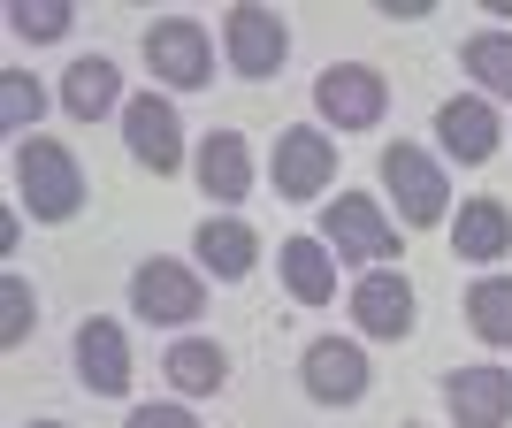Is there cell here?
<instances>
[{
  "instance_id": "obj_18",
  "label": "cell",
  "mask_w": 512,
  "mask_h": 428,
  "mask_svg": "<svg viewBox=\"0 0 512 428\" xmlns=\"http://www.w3.org/2000/svg\"><path fill=\"white\" fill-rule=\"evenodd\" d=\"M115 100H123V69L107 62V54H85V62L62 69V107L77 115V123H100Z\"/></svg>"
},
{
  "instance_id": "obj_16",
  "label": "cell",
  "mask_w": 512,
  "mask_h": 428,
  "mask_svg": "<svg viewBox=\"0 0 512 428\" xmlns=\"http://www.w3.org/2000/svg\"><path fill=\"white\" fill-rule=\"evenodd\" d=\"M199 268H207L214 283H237V276H253V260H260V237H253V222H237V214H222V222H207L199 230Z\"/></svg>"
},
{
  "instance_id": "obj_23",
  "label": "cell",
  "mask_w": 512,
  "mask_h": 428,
  "mask_svg": "<svg viewBox=\"0 0 512 428\" xmlns=\"http://www.w3.org/2000/svg\"><path fill=\"white\" fill-rule=\"evenodd\" d=\"M39 107H46V92L31 69H0V130H16V146L39 130Z\"/></svg>"
},
{
  "instance_id": "obj_20",
  "label": "cell",
  "mask_w": 512,
  "mask_h": 428,
  "mask_svg": "<svg viewBox=\"0 0 512 428\" xmlns=\"http://www.w3.org/2000/svg\"><path fill=\"white\" fill-rule=\"evenodd\" d=\"M161 375H169V383L184 390V398H214V390L230 383V360H222V344H207V337H184V344H169Z\"/></svg>"
},
{
  "instance_id": "obj_5",
  "label": "cell",
  "mask_w": 512,
  "mask_h": 428,
  "mask_svg": "<svg viewBox=\"0 0 512 428\" xmlns=\"http://www.w3.org/2000/svg\"><path fill=\"white\" fill-rule=\"evenodd\" d=\"M375 169H383V184L398 192V214H406V222L428 230V222H444V214H451V184H444V169H436L421 146H383Z\"/></svg>"
},
{
  "instance_id": "obj_22",
  "label": "cell",
  "mask_w": 512,
  "mask_h": 428,
  "mask_svg": "<svg viewBox=\"0 0 512 428\" xmlns=\"http://www.w3.org/2000/svg\"><path fill=\"white\" fill-rule=\"evenodd\" d=\"M459 62L474 69V85H482V92L512 100V31H474V39L459 46Z\"/></svg>"
},
{
  "instance_id": "obj_19",
  "label": "cell",
  "mask_w": 512,
  "mask_h": 428,
  "mask_svg": "<svg viewBox=\"0 0 512 428\" xmlns=\"http://www.w3.org/2000/svg\"><path fill=\"white\" fill-rule=\"evenodd\" d=\"M283 283L299 306H329L337 299V253L321 237H283Z\"/></svg>"
},
{
  "instance_id": "obj_1",
  "label": "cell",
  "mask_w": 512,
  "mask_h": 428,
  "mask_svg": "<svg viewBox=\"0 0 512 428\" xmlns=\"http://www.w3.org/2000/svg\"><path fill=\"white\" fill-rule=\"evenodd\" d=\"M16 199L39 222H69V214L85 207V169H77V153L54 146V138H23L16 146Z\"/></svg>"
},
{
  "instance_id": "obj_8",
  "label": "cell",
  "mask_w": 512,
  "mask_h": 428,
  "mask_svg": "<svg viewBox=\"0 0 512 428\" xmlns=\"http://www.w3.org/2000/svg\"><path fill=\"white\" fill-rule=\"evenodd\" d=\"M123 138H130V161L153 169V176H169L176 161H184V123H176V107L161 100V92L123 100Z\"/></svg>"
},
{
  "instance_id": "obj_26",
  "label": "cell",
  "mask_w": 512,
  "mask_h": 428,
  "mask_svg": "<svg viewBox=\"0 0 512 428\" xmlns=\"http://www.w3.org/2000/svg\"><path fill=\"white\" fill-rule=\"evenodd\" d=\"M123 428H199V421H192L184 406H138V413H130Z\"/></svg>"
},
{
  "instance_id": "obj_21",
  "label": "cell",
  "mask_w": 512,
  "mask_h": 428,
  "mask_svg": "<svg viewBox=\"0 0 512 428\" xmlns=\"http://www.w3.org/2000/svg\"><path fill=\"white\" fill-rule=\"evenodd\" d=\"M467 329L482 344H512V276H482L467 291Z\"/></svg>"
},
{
  "instance_id": "obj_7",
  "label": "cell",
  "mask_w": 512,
  "mask_h": 428,
  "mask_svg": "<svg viewBox=\"0 0 512 428\" xmlns=\"http://www.w3.org/2000/svg\"><path fill=\"white\" fill-rule=\"evenodd\" d=\"M276 199H314L337 184V138L329 130H276Z\"/></svg>"
},
{
  "instance_id": "obj_13",
  "label": "cell",
  "mask_w": 512,
  "mask_h": 428,
  "mask_svg": "<svg viewBox=\"0 0 512 428\" xmlns=\"http://www.w3.org/2000/svg\"><path fill=\"white\" fill-rule=\"evenodd\" d=\"M436 138H444L451 161L482 169V161L497 153V138H505V130H497V107H490V100H444V107H436Z\"/></svg>"
},
{
  "instance_id": "obj_11",
  "label": "cell",
  "mask_w": 512,
  "mask_h": 428,
  "mask_svg": "<svg viewBox=\"0 0 512 428\" xmlns=\"http://www.w3.org/2000/svg\"><path fill=\"white\" fill-rule=\"evenodd\" d=\"M444 406H451L459 428H505L512 421V375L505 367H451Z\"/></svg>"
},
{
  "instance_id": "obj_10",
  "label": "cell",
  "mask_w": 512,
  "mask_h": 428,
  "mask_svg": "<svg viewBox=\"0 0 512 428\" xmlns=\"http://www.w3.org/2000/svg\"><path fill=\"white\" fill-rule=\"evenodd\" d=\"M352 321L383 344L413 337V283L398 276V268H367V276L352 283Z\"/></svg>"
},
{
  "instance_id": "obj_12",
  "label": "cell",
  "mask_w": 512,
  "mask_h": 428,
  "mask_svg": "<svg viewBox=\"0 0 512 428\" xmlns=\"http://www.w3.org/2000/svg\"><path fill=\"white\" fill-rule=\"evenodd\" d=\"M306 398L321 406H360L367 398V352L344 337H314L306 344Z\"/></svg>"
},
{
  "instance_id": "obj_4",
  "label": "cell",
  "mask_w": 512,
  "mask_h": 428,
  "mask_svg": "<svg viewBox=\"0 0 512 428\" xmlns=\"http://www.w3.org/2000/svg\"><path fill=\"white\" fill-rule=\"evenodd\" d=\"M146 62L169 92H199L214 77V46H207V31H199L192 16H161L146 31Z\"/></svg>"
},
{
  "instance_id": "obj_3",
  "label": "cell",
  "mask_w": 512,
  "mask_h": 428,
  "mask_svg": "<svg viewBox=\"0 0 512 428\" xmlns=\"http://www.w3.org/2000/svg\"><path fill=\"white\" fill-rule=\"evenodd\" d=\"M314 107L337 130H375V123H383V107H390V85L367 62H329L314 77Z\"/></svg>"
},
{
  "instance_id": "obj_9",
  "label": "cell",
  "mask_w": 512,
  "mask_h": 428,
  "mask_svg": "<svg viewBox=\"0 0 512 428\" xmlns=\"http://www.w3.org/2000/svg\"><path fill=\"white\" fill-rule=\"evenodd\" d=\"M130 306L146 321H199L207 314V283L192 268H176V260H146L138 276H130Z\"/></svg>"
},
{
  "instance_id": "obj_2",
  "label": "cell",
  "mask_w": 512,
  "mask_h": 428,
  "mask_svg": "<svg viewBox=\"0 0 512 428\" xmlns=\"http://www.w3.org/2000/svg\"><path fill=\"white\" fill-rule=\"evenodd\" d=\"M321 245H337V260H367V268H390L398 260V230L383 222V207L367 192H337L321 214Z\"/></svg>"
},
{
  "instance_id": "obj_15",
  "label": "cell",
  "mask_w": 512,
  "mask_h": 428,
  "mask_svg": "<svg viewBox=\"0 0 512 428\" xmlns=\"http://www.w3.org/2000/svg\"><path fill=\"white\" fill-rule=\"evenodd\" d=\"M199 192H214L222 207H237V199L253 192V153H245L237 130H207L199 138Z\"/></svg>"
},
{
  "instance_id": "obj_27",
  "label": "cell",
  "mask_w": 512,
  "mask_h": 428,
  "mask_svg": "<svg viewBox=\"0 0 512 428\" xmlns=\"http://www.w3.org/2000/svg\"><path fill=\"white\" fill-rule=\"evenodd\" d=\"M31 428H62V421H31Z\"/></svg>"
},
{
  "instance_id": "obj_24",
  "label": "cell",
  "mask_w": 512,
  "mask_h": 428,
  "mask_svg": "<svg viewBox=\"0 0 512 428\" xmlns=\"http://www.w3.org/2000/svg\"><path fill=\"white\" fill-rule=\"evenodd\" d=\"M69 23H77V8H69V0H16V8H8V31H16V39H31V46L62 39Z\"/></svg>"
},
{
  "instance_id": "obj_25",
  "label": "cell",
  "mask_w": 512,
  "mask_h": 428,
  "mask_svg": "<svg viewBox=\"0 0 512 428\" xmlns=\"http://www.w3.org/2000/svg\"><path fill=\"white\" fill-rule=\"evenodd\" d=\"M31 321H39V299H31V283L8 276V283H0V344L16 352V344L31 337Z\"/></svg>"
},
{
  "instance_id": "obj_6",
  "label": "cell",
  "mask_w": 512,
  "mask_h": 428,
  "mask_svg": "<svg viewBox=\"0 0 512 428\" xmlns=\"http://www.w3.org/2000/svg\"><path fill=\"white\" fill-rule=\"evenodd\" d=\"M222 46H230V69L237 77H276L283 54H291V31H283L276 8H260V0H245V8H230V23H222Z\"/></svg>"
},
{
  "instance_id": "obj_14",
  "label": "cell",
  "mask_w": 512,
  "mask_h": 428,
  "mask_svg": "<svg viewBox=\"0 0 512 428\" xmlns=\"http://www.w3.org/2000/svg\"><path fill=\"white\" fill-rule=\"evenodd\" d=\"M77 375H85V390H100V398H123L130 390V344L115 321H85L77 329Z\"/></svg>"
},
{
  "instance_id": "obj_17",
  "label": "cell",
  "mask_w": 512,
  "mask_h": 428,
  "mask_svg": "<svg viewBox=\"0 0 512 428\" xmlns=\"http://www.w3.org/2000/svg\"><path fill=\"white\" fill-rule=\"evenodd\" d=\"M451 253H459V260L512 253V207H505V199H467L459 222H451Z\"/></svg>"
}]
</instances>
